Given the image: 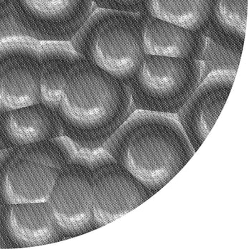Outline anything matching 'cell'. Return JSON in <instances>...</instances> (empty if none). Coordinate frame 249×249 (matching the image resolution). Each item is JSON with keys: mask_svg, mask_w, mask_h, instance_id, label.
Segmentation results:
<instances>
[{"mask_svg": "<svg viewBox=\"0 0 249 249\" xmlns=\"http://www.w3.org/2000/svg\"><path fill=\"white\" fill-rule=\"evenodd\" d=\"M134 110L128 86L80 55L68 73L55 113L63 134L93 152Z\"/></svg>", "mask_w": 249, "mask_h": 249, "instance_id": "1", "label": "cell"}, {"mask_svg": "<svg viewBox=\"0 0 249 249\" xmlns=\"http://www.w3.org/2000/svg\"><path fill=\"white\" fill-rule=\"evenodd\" d=\"M102 149L152 195L168 184L196 153L176 115L135 110Z\"/></svg>", "mask_w": 249, "mask_h": 249, "instance_id": "2", "label": "cell"}, {"mask_svg": "<svg viewBox=\"0 0 249 249\" xmlns=\"http://www.w3.org/2000/svg\"><path fill=\"white\" fill-rule=\"evenodd\" d=\"M144 24L142 14L98 8L70 42L90 64L128 85L145 57Z\"/></svg>", "mask_w": 249, "mask_h": 249, "instance_id": "3", "label": "cell"}, {"mask_svg": "<svg viewBox=\"0 0 249 249\" xmlns=\"http://www.w3.org/2000/svg\"><path fill=\"white\" fill-rule=\"evenodd\" d=\"M202 80L200 60L145 55L127 86L135 110L176 115Z\"/></svg>", "mask_w": 249, "mask_h": 249, "instance_id": "4", "label": "cell"}, {"mask_svg": "<svg viewBox=\"0 0 249 249\" xmlns=\"http://www.w3.org/2000/svg\"><path fill=\"white\" fill-rule=\"evenodd\" d=\"M95 227L124 216L153 196L147 187L104 149L89 155Z\"/></svg>", "mask_w": 249, "mask_h": 249, "instance_id": "5", "label": "cell"}, {"mask_svg": "<svg viewBox=\"0 0 249 249\" xmlns=\"http://www.w3.org/2000/svg\"><path fill=\"white\" fill-rule=\"evenodd\" d=\"M39 44L28 36L0 39V76L5 113L41 103Z\"/></svg>", "mask_w": 249, "mask_h": 249, "instance_id": "6", "label": "cell"}, {"mask_svg": "<svg viewBox=\"0 0 249 249\" xmlns=\"http://www.w3.org/2000/svg\"><path fill=\"white\" fill-rule=\"evenodd\" d=\"M15 19L26 36L71 41L93 12V0H14Z\"/></svg>", "mask_w": 249, "mask_h": 249, "instance_id": "7", "label": "cell"}, {"mask_svg": "<svg viewBox=\"0 0 249 249\" xmlns=\"http://www.w3.org/2000/svg\"><path fill=\"white\" fill-rule=\"evenodd\" d=\"M74 165L60 170L48 202L59 227L79 233L95 226L89 156L80 158Z\"/></svg>", "mask_w": 249, "mask_h": 249, "instance_id": "8", "label": "cell"}, {"mask_svg": "<svg viewBox=\"0 0 249 249\" xmlns=\"http://www.w3.org/2000/svg\"><path fill=\"white\" fill-rule=\"evenodd\" d=\"M236 73L234 71H218L207 75L175 115L195 153L221 114Z\"/></svg>", "mask_w": 249, "mask_h": 249, "instance_id": "9", "label": "cell"}, {"mask_svg": "<svg viewBox=\"0 0 249 249\" xmlns=\"http://www.w3.org/2000/svg\"><path fill=\"white\" fill-rule=\"evenodd\" d=\"M60 170L27 149L15 153L0 175V199L7 205L48 201Z\"/></svg>", "mask_w": 249, "mask_h": 249, "instance_id": "10", "label": "cell"}, {"mask_svg": "<svg viewBox=\"0 0 249 249\" xmlns=\"http://www.w3.org/2000/svg\"><path fill=\"white\" fill-rule=\"evenodd\" d=\"M57 115L42 103L0 116V141L10 147L30 145L62 136Z\"/></svg>", "mask_w": 249, "mask_h": 249, "instance_id": "11", "label": "cell"}, {"mask_svg": "<svg viewBox=\"0 0 249 249\" xmlns=\"http://www.w3.org/2000/svg\"><path fill=\"white\" fill-rule=\"evenodd\" d=\"M146 55L201 60L207 36L173 23L144 15Z\"/></svg>", "mask_w": 249, "mask_h": 249, "instance_id": "12", "label": "cell"}, {"mask_svg": "<svg viewBox=\"0 0 249 249\" xmlns=\"http://www.w3.org/2000/svg\"><path fill=\"white\" fill-rule=\"evenodd\" d=\"M7 206L4 228L15 244L21 247L40 245L52 237L58 223L48 201Z\"/></svg>", "mask_w": 249, "mask_h": 249, "instance_id": "13", "label": "cell"}, {"mask_svg": "<svg viewBox=\"0 0 249 249\" xmlns=\"http://www.w3.org/2000/svg\"><path fill=\"white\" fill-rule=\"evenodd\" d=\"M79 56L70 41H40L41 103L54 112L68 73Z\"/></svg>", "mask_w": 249, "mask_h": 249, "instance_id": "14", "label": "cell"}, {"mask_svg": "<svg viewBox=\"0 0 249 249\" xmlns=\"http://www.w3.org/2000/svg\"><path fill=\"white\" fill-rule=\"evenodd\" d=\"M247 17L248 0H213L205 36L241 56Z\"/></svg>", "mask_w": 249, "mask_h": 249, "instance_id": "15", "label": "cell"}, {"mask_svg": "<svg viewBox=\"0 0 249 249\" xmlns=\"http://www.w3.org/2000/svg\"><path fill=\"white\" fill-rule=\"evenodd\" d=\"M212 4L213 0H144L142 9L145 16L205 35Z\"/></svg>", "mask_w": 249, "mask_h": 249, "instance_id": "16", "label": "cell"}, {"mask_svg": "<svg viewBox=\"0 0 249 249\" xmlns=\"http://www.w3.org/2000/svg\"><path fill=\"white\" fill-rule=\"evenodd\" d=\"M241 56L207 38L205 49L201 60L203 63V79L210 73L218 71L237 72Z\"/></svg>", "mask_w": 249, "mask_h": 249, "instance_id": "17", "label": "cell"}, {"mask_svg": "<svg viewBox=\"0 0 249 249\" xmlns=\"http://www.w3.org/2000/svg\"><path fill=\"white\" fill-rule=\"evenodd\" d=\"M14 0H0V39L25 36L15 19Z\"/></svg>", "mask_w": 249, "mask_h": 249, "instance_id": "18", "label": "cell"}, {"mask_svg": "<svg viewBox=\"0 0 249 249\" xmlns=\"http://www.w3.org/2000/svg\"><path fill=\"white\" fill-rule=\"evenodd\" d=\"M144 0H93L98 8L141 13Z\"/></svg>", "mask_w": 249, "mask_h": 249, "instance_id": "19", "label": "cell"}, {"mask_svg": "<svg viewBox=\"0 0 249 249\" xmlns=\"http://www.w3.org/2000/svg\"><path fill=\"white\" fill-rule=\"evenodd\" d=\"M5 113L4 104H3L2 88H1V76H0V116Z\"/></svg>", "mask_w": 249, "mask_h": 249, "instance_id": "20", "label": "cell"}]
</instances>
